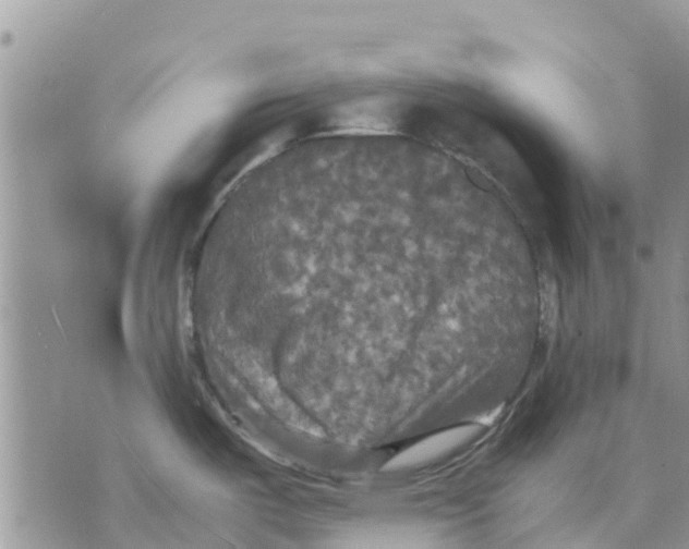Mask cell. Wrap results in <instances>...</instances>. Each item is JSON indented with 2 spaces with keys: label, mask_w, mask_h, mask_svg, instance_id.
<instances>
[{
  "label": "cell",
  "mask_w": 689,
  "mask_h": 549,
  "mask_svg": "<svg viewBox=\"0 0 689 549\" xmlns=\"http://www.w3.org/2000/svg\"><path fill=\"white\" fill-rule=\"evenodd\" d=\"M452 179L426 155L343 157L281 236L283 282L312 324L355 368L416 391L447 378L461 306L494 305L513 277L499 240L456 225Z\"/></svg>",
  "instance_id": "1"
}]
</instances>
